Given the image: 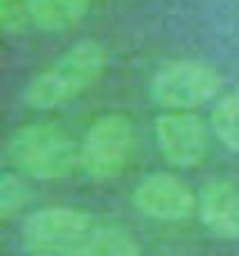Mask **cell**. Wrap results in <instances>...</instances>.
<instances>
[{
    "mask_svg": "<svg viewBox=\"0 0 239 256\" xmlns=\"http://www.w3.org/2000/svg\"><path fill=\"white\" fill-rule=\"evenodd\" d=\"M31 200V192L26 186L20 174L14 172H6L0 178V220L8 222V220H14Z\"/></svg>",
    "mask_w": 239,
    "mask_h": 256,
    "instance_id": "7c38bea8",
    "label": "cell"
},
{
    "mask_svg": "<svg viewBox=\"0 0 239 256\" xmlns=\"http://www.w3.org/2000/svg\"><path fill=\"white\" fill-rule=\"evenodd\" d=\"M28 8L26 0H0V26L6 34H17L28 26Z\"/></svg>",
    "mask_w": 239,
    "mask_h": 256,
    "instance_id": "4fadbf2b",
    "label": "cell"
},
{
    "mask_svg": "<svg viewBox=\"0 0 239 256\" xmlns=\"http://www.w3.org/2000/svg\"><path fill=\"white\" fill-rule=\"evenodd\" d=\"M132 203L144 217L150 220L180 222V220H188L197 211L200 197L192 192V186L186 180H180L178 174L155 172L135 186Z\"/></svg>",
    "mask_w": 239,
    "mask_h": 256,
    "instance_id": "52a82bcc",
    "label": "cell"
},
{
    "mask_svg": "<svg viewBox=\"0 0 239 256\" xmlns=\"http://www.w3.org/2000/svg\"><path fill=\"white\" fill-rule=\"evenodd\" d=\"M135 150L132 121L121 113H107L90 124L79 144V166L90 180H112L127 169Z\"/></svg>",
    "mask_w": 239,
    "mask_h": 256,
    "instance_id": "277c9868",
    "label": "cell"
},
{
    "mask_svg": "<svg viewBox=\"0 0 239 256\" xmlns=\"http://www.w3.org/2000/svg\"><path fill=\"white\" fill-rule=\"evenodd\" d=\"M70 256H141V250H138V245H135L127 228L98 222L96 231L90 234Z\"/></svg>",
    "mask_w": 239,
    "mask_h": 256,
    "instance_id": "30bf717a",
    "label": "cell"
},
{
    "mask_svg": "<svg viewBox=\"0 0 239 256\" xmlns=\"http://www.w3.org/2000/svg\"><path fill=\"white\" fill-rule=\"evenodd\" d=\"M158 150L166 158V164L178 169H192L202 164L208 152V130L200 116L192 110H169L155 121Z\"/></svg>",
    "mask_w": 239,
    "mask_h": 256,
    "instance_id": "8992f818",
    "label": "cell"
},
{
    "mask_svg": "<svg viewBox=\"0 0 239 256\" xmlns=\"http://www.w3.org/2000/svg\"><path fill=\"white\" fill-rule=\"evenodd\" d=\"M211 130L222 146L239 152V90L220 96V102L211 110Z\"/></svg>",
    "mask_w": 239,
    "mask_h": 256,
    "instance_id": "8fae6325",
    "label": "cell"
},
{
    "mask_svg": "<svg viewBox=\"0 0 239 256\" xmlns=\"http://www.w3.org/2000/svg\"><path fill=\"white\" fill-rule=\"evenodd\" d=\"M202 226L220 240L239 242V186L231 180H208L197 203Z\"/></svg>",
    "mask_w": 239,
    "mask_h": 256,
    "instance_id": "ba28073f",
    "label": "cell"
},
{
    "mask_svg": "<svg viewBox=\"0 0 239 256\" xmlns=\"http://www.w3.org/2000/svg\"><path fill=\"white\" fill-rule=\"evenodd\" d=\"M96 220L88 211L51 206L34 211L22 226V248L28 256H70L90 234L96 231Z\"/></svg>",
    "mask_w": 239,
    "mask_h": 256,
    "instance_id": "5b68a950",
    "label": "cell"
},
{
    "mask_svg": "<svg viewBox=\"0 0 239 256\" xmlns=\"http://www.w3.org/2000/svg\"><path fill=\"white\" fill-rule=\"evenodd\" d=\"M28 20L34 28L45 34L70 31L84 20L90 12V0H26Z\"/></svg>",
    "mask_w": 239,
    "mask_h": 256,
    "instance_id": "9c48e42d",
    "label": "cell"
},
{
    "mask_svg": "<svg viewBox=\"0 0 239 256\" xmlns=\"http://www.w3.org/2000/svg\"><path fill=\"white\" fill-rule=\"evenodd\" d=\"M104 68H107V48L98 40H82L31 79L26 93H22V102L31 110L65 107L76 96L90 90L102 79Z\"/></svg>",
    "mask_w": 239,
    "mask_h": 256,
    "instance_id": "6da1fadb",
    "label": "cell"
},
{
    "mask_svg": "<svg viewBox=\"0 0 239 256\" xmlns=\"http://www.w3.org/2000/svg\"><path fill=\"white\" fill-rule=\"evenodd\" d=\"M6 160L34 180H62L79 166V146L56 124H26L6 141Z\"/></svg>",
    "mask_w": 239,
    "mask_h": 256,
    "instance_id": "7a4b0ae2",
    "label": "cell"
},
{
    "mask_svg": "<svg viewBox=\"0 0 239 256\" xmlns=\"http://www.w3.org/2000/svg\"><path fill=\"white\" fill-rule=\"evenodd\" d=\"M222 90V74L200 60H172L150 79V96L164 110H194Z\"/></svg>",
    "mask_w": 239,
    "mask_h": 256,
    "instance_id": "3957f363",
    "label": "cell"
}]
</instances>
